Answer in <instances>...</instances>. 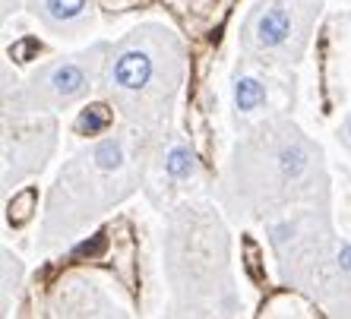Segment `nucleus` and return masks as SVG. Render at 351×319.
<instances>
[{
  "label": "nucleus",
  "instance_id": "f257e3e1",
  "mask_svg": "<svg viewBox=\"0 0 351 319\" xmlns=\"http://www.w3.org/2000/svg\"><path fill=\"white\" fill-rule=\"evenodd\" d=\"M215 199L234 221H269L294 205L329 203L326 155L285 111H272L241 130Z\"/></svg>",
  "mask_w": 351,
  "mask_h": 319
},
{
  "label": "nucleus",
  "instance_id": "f03ea898",
  "mask_svg": "<svg viewBox=\"0 0 351 319\" xmlns=\"http://www.w3.org/2000/svg\"><path fill=\"white\" fill-rule=\"evenodd\" d=\"M156 140L158 133L127 123L121 133L101 136L66 158L48 190L38 238L41 250L73 244L101 215L143 190Z\"/></svg>",
  "mask_w": 351,
  "mask_h": 319
},
{
  "label": "nucleus",
  "instance_id": "7ed1b4c3",
  "mask_svg": "<svg viewBox=\"0 0 351 319\" xmlns=\"http://www.w3.org/2000/svg\"><path fill=\"white\" fill-rule=\"evenodd\" d=\"M162 269L174 313L237 316L244 310L231 272V238L215 205L180 199L168 209Z\"/></svg>",
  "mask_w": 351,
  "mask_h": 319
},
{
  "label": "nucleus",
  "instance_id": "20e7f679",
  "mask_svg": "<svg viewBox=\"0 0 351 319\" xmlns=\"http://www.w3.org/2000/svg\"><path fill=\"white\" fill-rule=\"evenodd\" d=\"M187 73V48L165 23H143L111 44L101 86L123 123L165 133Z\"/></svg>",
  "mask_w": 351,
  "mask_h": 319
},
{
  "label": "nucleus",
  "instance_id": "39448f33",
  "mask_svg": "<svg viewBox=\"0 0 351 319\" xmlns=\"http://www.w3.org/2000/svg\"><path fill=\"white\" fill-rule=\"evenodd\" d=\"M266 234H269L282 285L317 297L329 259L335 253V244H339L329 203L294 205L266 221Z\"/></svg>",
  "mask_w": 351,
  "mask_h": 319
},
{
  "label": "nucleus",
  "instance_id": "423d86ee",
  "mask_svg": "<svg viewBox=\"0 0 351 319\" xmlns=\"http://www.w3.org/2000/svg\"><path fill=\"white\" fill-rule=\"evenodd\" d=\"M323 0H256L241 23L237 48L250 64L285 73L311 44Z\"/></svg>",
  "mask_w": 351,
  "mask_h": 319
},
{
  "label": "nucleus",
  "instance_id": "0eeeda50",
  "mask_svg": "<svg viewBox=\"0 0 351 319\" xmlns=\"http://www.w3.org/2000/svg\"><path fill=\"white\" fill-rule=\"evenodd\" d=\"M108 54H111V41H95L76 54L38 66L29 79L13 89H3V117L54 114L82 101L95 86H101Z\"/></svg>",
  "mask_w": 351,
  "mask_h": 319
},
{
  "label": "nucleus",
  "instance_id": "6e6552de",
  "mask_svg": "<svg viewBox=\"0 0 351 319\" xmlns=\"http://www.w3.org/2000/svg\"><path fill=\"white\" fill-rule=\"evenodd\" d=\"M54 149H58V117L54 114L3 117V136H0L3 190H16L19 183L45 171Z\"/></svg>",
  "mask_w": 351,
  "mask_h": 319
},
{
  "label": "nucleus",
  "instance_id": "1a4fd4ad",
  "mask_svg": "<svg viewBox=\"0 0 351 319\" xmlns=\"http://www.w3.org/2000/svg\"><path fill=\"white\" fill-rule=\"evenodd\" d=\"M203 180V164L196 158L193 146H190L180 133L165 130L158 133L152 158H149V171L143 193L156 209H171L180 199H190L196 187Z\"/></svg>",
  "mask_w": 351,
  "mask_h": 319
},
{
  "label": "nucleus",
  "instance_id": "9d476101",
  "mask_svg": "<svg viewBox=\"0 0 351 319\" xmlns=\"http://www.w3.org/2000/svg\"><path fill=\"white\" fill-rule=\"evenodd\" d=\"M272 105V82L269 76H263V66L244 60V66H237L234 76H231V107H234V117L241 123V130L250 127L254 120L272 114L276 107Z\"/></svg>",
  "mask_w": 351,
  "mask_h": 319
},
{
  "label": "nucleus",
  "instance_id": "9b49d317",
  "mask_svg": "<svg viewBox=\"0 0 351 319\" xmlns=\"http://www.w3.org/2000/svg\"><path fill=\"white\" fill-rule=\"evenodd\" d=\"M54 313L58 316H123L127 310H121L114 297L108 294L95 279L70 275L58 288Z\"/></svg>",
  "mask_w": 351,
  "mask_h": 319
},
{
  "label": "nucleus",
  "instance_id": "f8f14e48",
  "mask_svg": "<svg viewBox=\"0 0 351 319\" xmlns=\"http://www.w3.org/2000/svg\"><path fill=\"white\" fill-rule=\"evenodd\" d=\"M25 10L58 38H76L95 23V0H25Z\"/></svg>",
  "mask_w": 351,
  "mask_h": 319
},
{
  "label": "nucleus",
  "instance_id": "ddd939ff",
  "mask_svg": "<svg viewBox=\"0 0 351 319\" xmlns=\"http://www.w3.org/2000/svg\"><path fill=\"white\" fill-rule=\"evenodd\" d=\"M313 301L335 316H351V240L339 238L329 269Z\"/></svg>",
  "mask_w": 351,
  "mask_h": 319
},
{
  "label": "nucleus",
  "instance_id": "4468645a",
  "mask_svg": "<svg viewBox=\"0 0 351 319\" xmlns=\"http://www.w3.org/2000/svg\"><path fill=\"white\" fill-rule=\"evenodd\" d=\"M317 307L319 303L311 294L285 285V291H278L263 303V316H317Z\"/></svg>",
  "mask_w": 351,
  "mask_h": 319
},
{
  "label": "nucleus",
  "instance_id": "2eb2a0df",
  "mask_svg": "<svg viewBox=\"0 0 351 319\" xmlns=\"http://www.w3.org/2000/svg\"><path fill=\"white\" fill-rule=\"evenodd\" d=\"M23 279H25V266L10 246L0 250V310L3 316L13 313V301H16L19 288H23Z\"/></svg>",
  "mask_w": 351,
  "mask_h": 319
},
{
  "label": "nucleus",
  "instance_id": "dca6fc26",
  "mask_svg": "<svg viewBox=\"0 0 351 319\" xmlns=\"http://www.w3.org/2000/svg\"><path fill=\"white\" fill-rule=\"evenodd\" d=\"M114 127V111L108 105H89V107H82L80 117H76L73 123V130L76 136H101V133H108Z\"/></svg>",
  "mask_w": 351,
  "mask_h": 319
},
{
  "label": "nucleus",
  "instance_id": "f3484780",
  "mask_svg": "<svg viewBox=\"0 0 351 319\" xmlns=\"http://www.w3.org/2000/svg\"><path fill=\"white\" fill-rule=\"evenodd\" d=\"M35 209H38V193L32 187H23V190H13V196L7 199V225L13 228H25L32 221Z\"/></svg>",
  "mask_w": 351,
  "mask_h": 319
},
{
  "label": "nucleus",
  "instance_id": "a211bd4d",
  "mask_svg": "<svg viewBox=\"0 0 351 319\" xmlns=\"http://www.w3.org/2000/svg\"><path fill=\"white\" fill-rule=\"evenodd\" d=\"M335 140H339V146H342L345 152L351 155V111L345 114V120L339 123V130H335Z\"/></svg>",
  "mask_w": 351,
  "mask_h": 319
},
{
  "label": "nucleus",
  "instance_id": "6ab92c4d",
  "mask_svg": "<svg viewBox=\"0 0 351 319\" xmlns=\"http://www.w3.org/2000/svg\"><path fill=\"white\" fill-rule=\"evenodd\" d=\"M3 3V16H10V13H16L19 7H25V0H0Z\"/></svg>",
  "mask_w": 351,
  "mask_h": 319
}]
</instances>
